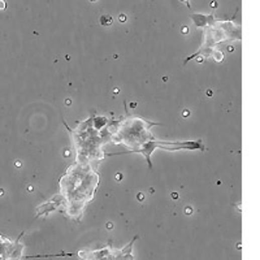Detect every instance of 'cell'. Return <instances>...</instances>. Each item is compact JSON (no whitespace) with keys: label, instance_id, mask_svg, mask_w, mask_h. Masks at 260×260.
Listing matches in <instances>:
<instances>
[{"label":"cell","instance_id":"9","mask_svg":"<svg viewBox=\"0 0 260 260\" xmlns=\"http://www.w3.org/2000/svg\"><path fill=\"white\" fill-rule=\"evenodd\" d=\"M91 2H95V0H91Z\"/></svg>","mask_w":260,"mask_h":260},{"label":"cell","instance_id":"6","mask_svg":"<svg viewBox=\"0 0 260 260\" xmlns=\"http://www.w3.org/2000/svg\"><path fill=\"white\" fill-rule=\"evenodd\" d=\"M4 8H6V2L0 0V10H4Z\"/></svg>","mask_w":260,"mask_h":260},{"label":"cell","instance_id":"4","mask_svg":"<svg viewBox=\"0 0 260 260\" xmlns=\"http://www.w3.org/2000/svg\"><path fill=\"white\" fill-rule=\"evenodd\" d=\"M212 56L215 57V60H216V61H223L224 60V55H223V52H221V51H217V50H215L212 52Z\"/></svg>","mask_w":260,"mask_h":260},{"label":"cell","instance_id":"5","mask_svg":"<svg viewBox=\"0 0 260 260\" xmlns=\"http://www.w3.org/2000/svg\"><path fill=\"white\" fill-rule=\"evenodd\" d=\"M101 22L104 26H110L111 24H112V19H111V16H103L102 17Z\"/></svg>","mask_w":260,"mask_h":260},{"label":"cell","instance_id":"8","mask_svg":"<svg viewBox=\"0 0 260 260\" xmlns=\"http://www.w3.org/2000/svg\"><path fill=\"white\" fill-rule=\"evenodd\" d=\"M126 20V17H125V15H120V21L121 22H124Z\"/></svg>","mask_w":260,"mask_h":260},{"label":"cell","instance_id":"1","mask_svg":"<svg viewBox=\"0 0 260 260\" xmlns=\"http://www.w3.org/2000/svg\"><path fill=\"white\" fill-rule=\"evenodd\" d=\"M77 256L81 260H117L116 250H113L111 246L94 251L81 250L77 252Z\"/></svg>","mask_w":260,"mask_h":260},{"label":"cell","instance_id":"7","mask_svg":"<svg viewBox=\"0 0 260 260\" xmlns=\"http://www.w3.org/2000/svg\"><path fill=\"white\" fill-rule=\"evenodd\" d=\"M180 2H184V3L186 4V7H188V8H190V2H189V0H180Z\"/></svg>","mask_w":260,"mask_h":260},{"label":"cell","instance_id":"2","mask_svg":"<svg viewBox=\"0 0 260 260\" xmlns=\"http://www.w3.org/2000/svg\"><path fill=\"white\" fill-rule=\"evenodd\" d=\"M137 238H138V237L135 235L134 238H133L132 241L129 242V243L126 244L125 247L121 248V250H116L117 260H135L134 257H133L132 250H133V244H134L135 239H137Z\"/></svg>","mask_w":260,"mask_h":260},{"label":"cell","instance_id":"3","mask_svg":"<svg viewBox=\"0 0 260 260\" xmlns=\"http://www.w3.org/2000/svg\"><path fill=\"white\" fill-rule=\"evenodd\" d=\"M191 19H193V21H194L195 25L199 26V28H203V26H206L207 24H211V22H213L212 15H211V16H203V15H193V16H191Z\"/></svg>","mask_w":260,"mask_h":260}]
</instances>
